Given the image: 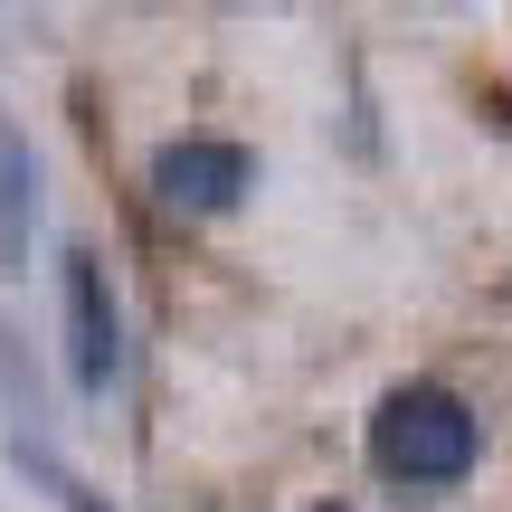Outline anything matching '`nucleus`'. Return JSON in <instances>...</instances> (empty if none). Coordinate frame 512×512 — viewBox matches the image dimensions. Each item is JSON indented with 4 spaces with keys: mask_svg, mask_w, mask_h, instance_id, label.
Returning <instances> with one entry per match:
<instances>
[{
    "mask_svg": "<svg viewBox=\"0 0 512 512\" xmlns=\"http://www.w3.org/2000/svg\"><path fill=\"white\" fill-rule=\"evenodd\" d=\"M370 465L389 484H408V494H456L484 465V418L446 380H399L370 408Z\"/></svg>",
    "mask_w": 512,
    "mask_h": 512,
    "instance_id": "obj_1",
    "label": "nucleus"
},
{
    "mask_svg": "<svg viewBox=\"0 0 512 512\" xmlns=\"http://www.w3.org/2000/svg\"><path fill=\"white\" fill-rule=\"evenodd\" d=\"M247 190H256V152L228 143V133H171V143L152 152V200H162L171 219H219Z\"/></svg>",
    "mask_w": 512,
    "mask_h": 512,
    "instance_id": "obj_2",
    "label": "nucleus"
},
{
    "mask_svg": "<svg viewBox=\"0 0 512 512\" xmlns=\"http://www.w3.org/2000/svg\"><path fill=\"white\" fill-rule=\"evenodd\" d=\"M313 512H351V503H313Z\"/></svg>",
    "mask_w": 512,
    "mask_h": 512,
    "instance_id": "obj_6",
    "label": "nucleus"
},
{
    "mask_svg": "<svg viewBox=\"0 0 512 512\" xmlns=\"http://www.w3.org/2000/svg\"><path fill=\"white\" fill-rule=\"evenodd\" d=\"M29 238H38V152L0 114V275H29Z\"/></svg>",
    "mask_w": 512,
    "mask_h": 512,
    "instance_id": "obj_4",
    "label": "nucleus"
},
{
    "mask_svg": "<svg viewBox=\"0 0 512 512\" xmlns=\"http://www.w3.org/2000/svg\"><path fill=\"white\" fill-rule=\"evenodd\" d=\"M10 465H19V475H29V484H38V494H48V503H57V512H114V503H105V494H95V484H86V475H67V465H57V456H48V437H10Z\"/></svg>",
    "mask_w": 512,
    "mask_h": 512,
    "instance_id": "obj_5",
    "label": "nucleus"
},
{
    "mask_svg": "<svg viewBox=\"0 0 512 512\" xmlns=\"http://www.w3.org/2000/svg\"><path fill=\"white\" fill-rule=\"evenodd\" d=\"M57 294H67V370H76L86 399H105V389L124 380V313H114L105 256L67 247V256H57Z\"/></svg>",
    "mask_w": 512,
    "mask_h": 512,
    "instance_id": "obj_3",
    "label": "nucleus"
}]
</instances>
